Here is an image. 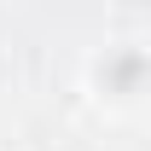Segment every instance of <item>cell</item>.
<instances>
[{
	"mask_svg": "<svg viewBox=\"0 0 151 151\" xmlns=\"http://www.w3.org/2000/svg\"><path fill=\"white\" fill-rule=\"evenodd\" d=\"M139 87H145V52H139L134 41L105 47V52L93 58V93L105 99V105H134Z\"/></svg>",
	"mask_w": 151,
	"mask_h": 151,
	"instance_id": "6da1fadb",
	"label": "cell"
}]
</instances>
